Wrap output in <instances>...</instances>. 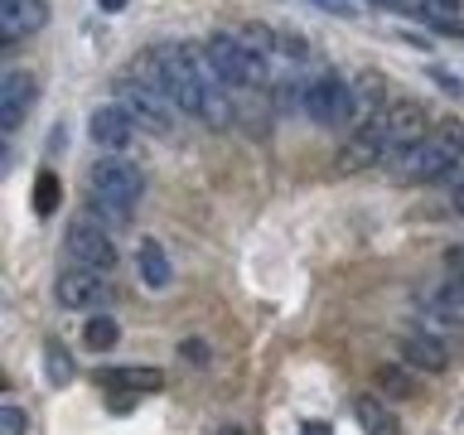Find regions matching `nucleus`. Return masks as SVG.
Returning a JSON list of instances; mask_svg holds the SVG:
<instances>
[{
  "instance_id": "obj_4",
  "label": "nucleus",
  "mask_w": 464,
  "mask_h": 435,
  "mask_svg": "<svg viewBox=\"0 0 464 435\" xmlns=\"http://www.w3.org/2000/svg\"><path fill=\"white\" fill-rule=\"evenodd\" d=\"M300 111L319 126H353L358 121V87L339 72H319L300 82Z\"/></svg>"
},
{
  "instance_id": "obj_25",
  "label": "nucleus",
  "mask_w": 464,
  "mask_h": 435,
  "mask_svg": "<svg viewBox=\"0 0 464 435\" xmlns=\"http://www.w3.org/2000/svg\"><path fill=\"white\" fill-rule=\"evenodd\" d=\"M300 435H334V430H329V426H324V420H310V426H304V430H300Z\"/></svg>"
},
{
  "instance_id": "obj_1",
  "label": "nucleus",
  "mask_w": 464,
  "mask_h": 435,
  "mask_svg": "<svg viewBox=\"0 0 464 435\" xmlns=\"http://www.w3.org/2000/svg\"><path fill=\"white\" fill-rule=\"evenodd\" d=\"M382 169L401 184H440V179H450L455 169H464V126L440 121L426 140L406 145V150L392 155Z\"/></svg>"
},
{
  "instance_id": "obj_15",
  "label": "nucleus",
  "mask_w": 464,
  "mask_h": 435,
  "mask_svg": "<svg viewBox=\"0 0 464 435\" xmlns=\"http://www.w3.org/2000/svg\"><path fill=\"white\" fill-rule=\"evenodd\" d=\"M368 165H387V150L372 140V130H353V140L339 150V169H368Z\"/></svg>"
},
{
  "instance_id": "obj_21",
  "label": "nucleus",
  "mask_w": 464,
  "mask_h": 435,
  "mask_svg": "<svg viewBox=\"0 0 464 435\" xmlns=\"http://www.w3.org/2000/svg\"><path fill=\"white\" fill-rule=\"evenodd\" d=\"M0 435H24V411L14 401L0 406Z\"/></svg>"
},
{
  "instance_id": "obj_17",
  "label": "nucleus",
  "mask_w": 464,
  "mask_h": 435,
  "mask_svg": "<svg viewBox=\"0 0 464 435\" xmlns=\"http://www.w3.org/2000/svg\"><path fill=\"white\" fill-rule=\"evenodd\" d=\"M82 343L92 348V353H111V348L121 343V324H116L107 310H97V314L82 324Z\"/></svg>"
},
{
  "instance_id": "obj_6",
  "label": "nucleus",
  "mask_w": 464,
  "mask_h": 435,
  "mask_svg": "<svg viewBox=\"0 0 464 435\" xmlns=\"http://www.w3.org/2000/svg\"><path fill=\"white\" fill-rule=\"evenodd\" d=\"M116 102L130 111V121L145 126V130H155V136H169L174 121H179V107H174V97L169 92H160V87L150 82H140V78H116Z\"/></svg>"
},
{
  "instance_id": "obj_9",
  "label": "nucleus",
  "mask_w": 464,
  "mask_h": 435,
  "mask_svg": "<svg viewBox=\"0 0 464 435\" xmlns=\"http://www.w3.org/2000/svg\"><path fill=\"white\" fill-rule=\"evenodd\" d=\"M34 97H39V78L29 68H10L5 78H0V130H5V136H14V130L24 126Z\"/></svg>"
},
{
  "instance_id": "obj_8",
  "label": "nucleus",
  "mask_w": 464,
  "mask_h": 435,
  "mask_svg": "<svg viewBox=\"0 0 464 435\" xmlns=\"http://www.w3.org/2000/svg\"><path fill=\"white\" fill-rule=\"evenodd\" d=\"M53 295H58V304H68V310H102V304L111 300V281L102 271L68 266L63 276H58Z\"/></svg>"
},
{
  "instance_id": "obj_10",
  "label": "nucleus",
  "mask_w": 464,
  "mask_h": 435,
  "mask_svg": "<svg viewBox=\"0 0 464 435\" xmlns=\"http://www.w3.org/2000/svg\"><path fill=\"white\" fill-rule=\"evenodd\" d=\"M397 353H401V362H406L411 372H426V377L450 372V343L435 339V334H426V329L406 334V339L397 343Z\"/></svg>"
},
{
  "instance_id": "obj_7",
  "label": "nucleus",
  "mask_w": 464,
  "mask_h": 435,
  "mask_svg": "<svg viewBox=\"0 0 464 435\" xmlns=\"http://www.w3.org/2000/svg\"><path fill=\"white\" fill-rule=\"evenodd\" d=\"M68 261L72 266H87V271H102V276H111L116 271V242H111V227L102 223V218L92 213H82V218H72L68 223Z\"/></svg>"
},
{
  "instance_id": "obj_5",
  "label": "nucleus",
  "mask_w": 464,
  "mask_h": 435,
  "mask_svg": "<svg viewBox=\"0 0 464 435\" xmlns=\"http://www.w3.org/2000/svg\"><path fill=\"white\" fill-rule=\"evenodd\" d=\"M426 126H430V111L420 107V102H411V97H397V102H387V107L377 111L362 130H372V140L382 145L387 160H392V155H401L406 145L426 140V136H430Z\"/></svg>"
},
{
  "instance_id": "obj_13",
  "label": "nucleus",
  "mask_w": 464,
  "mask_h": 435,
  "mask_svg": "<svg viewBox=\"0 0 464 435\" xmlns=\"http://www.w3.org/2000/svg\"><path fill=\"white\" fill-rule=\"evenodd\" d=\"M136 266H140V281L150 285V290H169V281H174V266H169L165 242L145 237V242H140V252H136Z\"/></svg>"
},
{
  "instance_id": "obj_27",
  "label": "nucleus",
  "mask_w": 464,
  "mask_h": 435,
  "mask_svg": "<svg viewBox=\"0 0 464 435\" xmlns=\"http://www.w3.org/2000/svg\"><path fill=\"white\" fill-rule=\"evenodd\" d=\"M218 435H242V430H237V426H223V430H218Z\"/></svg>"
},
{
  "instance_id": "obj_23",
  "label": "nucleus",
  "mask_w": 464,
  "mask_h": 435,
  "mask_svg": "<svg viewBox=\"0 0 464 435\" xmlns=\"http://www.w3.org/2000/svg\"><path fill=\"white\" fill-rule=\"evenodd\" d=\"M450 203H455V213L464 218V169L450 174Z\"/></svg>"
},
{
  "instance_id": "obj_22",
  "label": "nucleus",
  "mask_w": 464,
  "mask_h": 435,
  "mask_svg": "<svg viewBox=\"0 0 464 435\" xmlns=\"http://www.w3.org/2000/svg\"><path fill=\"white\" fill-rule=\"evenodd\" d=\"M179 358L188 362V368H203V362H208V343H203V339H184L179 343Z\"/></svg>"
},
{
  "instance_id": "obj_20",
  "label": "nucleus",
  "mask_w": 464,
  "mask_h": 435,
  "mask_svg": "<svg viewBox=\"0 0 464 435\" xmlns=\"http://www.w3.org/2000/svg\"><path fill=\"white\" fill-rule=\"evenodd\" d=\"M34 208L39 213H53L58 208V174L53 169H44L39 179H34Z\"/></svg>"
},
{
  "instance_id": "obj_14",
  "label": "nucleus",
  "mask_w": 464,
  "mask_h": 435,
  "mask_svg": "<svg viewBox=\"0 0 464 435\" xmlns=\"http://www.w3.org/2000/svg\"><path fill=\"white\" fill-rule=\"evenodd\" d=\"M353 411H358V426H362V435H401V420H397V411L382 401V397H358L353 401Z\"/></svg>"
},
{
  "instance_id": "obj_12",
  "label": "nucleus",
  "mask_w": 464,
  "mask_h": 435,
  "mask_svg": "<svg viewBox=\"0 0 464 435\" xmlns=\"http://www.w3.org/2000/svg\"><path fill=\"white\" fill-rule=\"evenodd\" d=\"M44 20H49V5H44V0H0V39L5 44L34 34Z\"/></svg>"
},
{
  "instance_id": "obj_11",
  "label": "nucleus",
  "mask_w": 464,
  "mask_h": 435,
  "mask_svg": "<svg viewBox=\"0 0 464 435\" xmlns=\"http://www.w3.org/2000/svg\"><path fill=\"white\" fill-rule=\"evenodd\" d=\"M130 130H136V121H130V111L121 107V102H107V107H97L92 116H87V136H92L107 155H121L126 150Z\"/></svg>"
},
{
  "instance_id": "obj_2",
  "label": "nucleus",
  "mask_w": 464,
  "mask_h": 435,
  "mask_svg": "<svg viewBox=\"0 0 464 435\" xmlns=\"http://www.w3.org/2000/svg\"><path fill=\"white\" fill-rule=\"evenodd\" d=\"M87 194H92V218H102V223H126L145 194V174L126 155H102L87 169Z\"/></svg>"
},
{
  "instance_id": "obj_18",
  "label": "nucleus",
  "mask_w": 464,
  "mask_h": 435,
  "mask_svg": "<svg viewBox=\"0 0 464 435\" xmlns=\"http://www.w3.org/2000/svg\"><path fill=\"white\" fill-rule=\"evenodd\" d=\"M102 382H116L126 392H160L165 387V372L160 368H116V372H102Z\"/></svg>"
},
{
  "instance_id": "obj_19",
  "label": "nucleus",
  "mask_w": 464,
  "mask_h": 435,
  "mask_svg": "<svg viewBox=\"0 0 464 435\" xmlns=\"http://www.w3.org/2000/svg\"><path fill=\"white\" fill-rule=\"evenodd\" d=\"M44 353H49V382H53V387L72 382V362H68V348L58 343V339H49V343H44Z\"/></svg>"
},
{
  "instance_id": "obj_24",
  "label": "nucleus",
  "mask_w": 464,
  "mask_h": 435,
  "mask_svg": "<svg viewBox=\"0 0 464 435\" xmlns=\"http://www.w3.org/2000/svg\"><path fill=\"white\" fill-rule=\"evenodd\" d=\"M445 271H450V276H459V281H464V242H459V246H450V252H445Z\"/></svg>"
},
{
  "instance_id": "obj_3",
  "label": "nucleus",
  "mask_w": 464,
  "mask_h": 435,
  "mask_svg": "<svg viewBox=\"0 0 464 435\" xmlns=\"http://www.w3.org/2000/svg\"><path fill=\"white\" fill-rule=\"evenodd\" d=\"M203 53H208L213 72L227 87H266V78H271V63L237 34V29H218V34L203 44Z\"/></svg>"
},
{
  "instance_id": "obj_26",
  "label": "nucleus",
  "mask_w": 464,
  "mask_h": 435,
  "mask_svg": "<svg viewBox=\"0 0 464 435\" xmlns=\"http://www.w3.org/2000/svg\"><path fill=\"white\" fill-rule=\"evenodd\" d=\"M97 5H102V10H111V14H116V10H121V5H126V0H97Z\"/></svg>"
},
{
  "instance_id": "obj_16",
  "label": "nucleus",
  "mask_w": 464,
  "mask_h": 435,
  "mask_svg": "<svg viewBox=\"0 0 464 435\" xmlns=\"http://www.w3.org/2000/svg\"><path fill=\"white\" fill-rule=\"evenodd\" d=\"M377 387H382L387 397L406 401V397H416V392H420V372H411L401 358L397 362H382V368H377Z\"/></svg>"
}]
</instances>
